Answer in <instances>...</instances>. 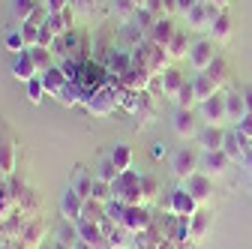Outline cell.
Returning a JSON list of instances; mask_svg holds the SVG:
<instances>
[{
	"mask_svg": "<svg viewBox=\"0 0 252 249\" xmlns=\"http://www.w3.org/2000/svg\"><path fill=\"white\" fill-rule=\"evenodd\" d=\"M102 63L108 66L111 78H120V75L129 72V66H132V51H129V48H123V45H114V48L108 51V57L102 60Z\"/></svg>",
	"mask_w": 252,
	"mask_h": 249,
	"instance_id": "obj_13",
	"label": "cell"
},
{
	"mask_svg": "<svg viewBox=\"0 0 252 249\" xmlns=\"http://www.w3.org/2000/svg\"><path fill=\"white\" fill-rule=\"evenodd\" d=\"M81 210H84V198L72 189V186H66L60 195V216L66 222H78L81 219Z\"/></svg>",
	"mask_w": 252,
	"mask_h": 249,
	"instance_id": "obj_14",
	"label": "cell"
},
{
	"mask_svg": "<svg viewBox=\"0 0 252 249\" xmlns=\"http://www.w3.org/2000/svg\"><path fill=\"white\" fill-rule=\"evenodd\" d=\"M243 96H246V108H249V114H252V87L243 90Z\"/></svg>",
	"mask_w": 252,
	"mask_h": 249,
	"instance_id": "obj_52",
	"label": "cell"
},
{
	"mask_svg": "<svg viewBox=\"0 0 252 249\" xmlns=\"http://www.w3.org/2000/svg\"><path fill=\"white\" fill-rule=\"evenodd\" d=\"M90 198H96V201H111L114 198V189H111V183L108 180H99V177H93V192H90Z\"/></svg>",
	"mask_w": 252,
	"mask_h": 249,
	"instance_id": "obj_41",
	"label": "cell"
},
{
	"mask_svg": "<svg viewBox=\"0 0 252 249\" xmlns=\"http://www.w3.org/2000/svg\"><path fill=\"white\" fill-rule=\"evenodd\" d=\"M225 9H219L216 3H207V0H198V3L192 6V9H189L186 15H183V21H186V30H195V33H198V30H210V24L219 18V15H222Z\"/></svg>",
	"mask_w": 252,
	"mask_h": 249,
	"instance_id": "obj_4",
	"label": "cell"
},
{
	"mask_svg": "<svg viewBox=\"0 0 252 249\" xmlns=\"http://www.w3.org/2000/svg\"><path fill=\"white\" fill-rule=\"evenodd\" d=\"M168 210H171L174 216H180V219H189V216L198 210V201L189 195L186 186H177V189L168 195Z\"/></svg>",
	"mask_w": 252,
	"mask_h": 249,
	"instance_id": "obj_9",
	"label": "cell"
},
{
	"mask_svg": "<svg viewBox=\"0 0 252 249\" xmlns=\"http://www.w3.org/2000/svg\"><path fill=\"white\" fill-rule=\"evenodd\" d=\"M126 90L117 78H111L108 84H102L99 90H93L90 93V99L84 102L87 105V111L93 114V117H108V114H114L120 105H123V99H126Z\"/></svg>",
	"mask_w": 252,
	"mask_h": 249,
	"instance_id": "obj_1",
	"label": "cell"
},
{
	"mask_svg": "<svg viewBox=\"0 0 252 249\" xmlns=\"http://www.w3.org/2000/svg\"><path fill=\"white\" fill-rule=\"evenodd\" d=\"M195 171H201V156L198 150H189V147H180L171 153V174L177 180H189Z\"/></svg>",
	"mask_w": 252,
	"mask_h": 249,
	"instance_id": "obj_5",
	"label": "cell"
},
{
	"mask_svg": "<svg viewBox=\"0 0 252 249\" xmlns=\"http://www.w3.org/2000/svg\"><path fill=\"white\" fill-rule=\"evenodd\" d=\"M159 84H162V96H168V99H174L177 96V90L186 84V75L180 72V69H174V66H168L162 75H159Z\"/></svg>",
	"mask_w": 252,
	"mask_h": 249,
	"instance_id": "obj_25",
	"label": "cell"
},
{
	"mask_svg": "<svg viewBox=\"0 0 252 249\" xmlns=\"http://www.w3.org/2000/svg\"><path fill=\"white\" fill-rule=\"evenodd\" d=\"M210 228H213V213L195 210L192 216H189V237H192V240H204Z\"/></svg>",
	"mask_w": 252,
	"mask_h": 249,
	"instance_id": "obj_24",
	"label": "cell"
},
{
	"mask_svg": "<svg viewBox=\"0 0 252 249\" xmlns=\"http://www.w3.org/2000/svg\"><path fill=\"white\" fill-rule=\"evenodd\" d=\"M204 72H207V75L213 78V84H216L219 90H222V87L228 84V75H231V72H228V63H225L222 57H216V60H213V63H210V66H207Z\"/></svg>",
	"mask_w": 252,
	"mask_h": 249,
	"instance_id": "obj_35",
	"label": "cell"
},
{
	"mask_svg": "<svg viewBox=\"0 0 252 249\" xmlns=\"http://www.w3.org/2000/svg\"><path fill=\"white\" fill-rule=\"evenodd\" d=\"M81 219L102 225V222L108 219V204H105V201H96V198H87V201H84V210H81Z\"/></svg>",
	"mask_w": 252,
	"mask_h": 249,
	"instance_id": "obj_29",
	"label": "cell"
},
{
	"mask_svg": "<svg viewBox=\"0 0 252 249\" xmlns=\"http://www.w3.org/2000/svg\"><path fill=\"white\" fill-rule=\"evenodd\" d=\"M54 54H60V57H75V60H90V39H87V33H81V30H66V33H60L57 36V42H54V48H51Z\"/></svg>",
	"mask_w": 252,
	"mask_h": 249,
	"instance_id": "obj_3",
	"label": "cell"
},
{
	"mask_svg": "<svg viewBox=\"0 0 252 249\" xmlns=\"http://www.w3.org/2000/svg\"><path fill=\"white\" fill-rule=\"evenodd\" d=\"M117 81H120L126 90H147V87H150V81H153V72H150L147 66H141V63H132V66H129V72L120 75Z\"/></svg>",
	"mask_w": 252,
	"mask_h": 249,
	"instance_id": "obj_16",
	"label": "cell"
},
{
	"mask_svg": "<svg viewBox=\"0 0 252 249\" xmlns=\"http://www.w3.org/2000/svg\"><path fill=\"white\" fill-rule=\"evenodd\" d=\"M42 96H48L42 78H39V75H36V78H30V81H27V99L33 102V105H39V102H42Z\"/></svg>",
	"mask_w": 252,
	"mask_h": 249,
	"instance_id": "obj_44",
	"label": "cell"
},
{
	"mask_svg": "<svg viewBox=\"0 0 252 249\" xmlns=\"http://www.w3.org/2000/svg\"><path fill=\"white\" fill-rule=\"evenodd\" d=\"M45 24L54 30L57 36H60V33H66V30H72V27H75V6L69 3L66 9H60V12H48Z\"/></svg>",
	"mask_w": 252,
	"mask_h": 249,
	"instance_id": "obj_22",
	"label": "cell"
},
{
	"mask_svg": "<svg viewBox=\"0 0 252 249\" xmlns=\"http://www.w3.org/2000/svg\"><path fill=\"white\" fill-rule=\"evenodd\" d=\"M234 129H237V132H240V135H243V138H246L249 144H252V114H246V117H243V120L237 123Z\"/></svg>",
	"mask_w": 252,
	"mask_h": 249,
	"instance_id": "obj_47",
	"label": "cell"
},
{
	"mask_svg": "<svg viewBox=\"0 0 252 249\" xmlns=\"http://www.w3.org/2000/svg\"><path fill=\"white\" fill-rule=\"evenodd\" d=\"M174 102H177V108H195V105H198V93H195V87H192V78H189V81L177 90Z\"/></svg>",
	"mask_w": 252,
	"mask_h": 249,
	"instance_id": "obj_36",
	"label": "cell"
},
{
	"mask_svg": "<svg viewBox=\"0 0 252 249\" xmlns=\"http://www.w3.org/2000/svg\"><path fill=\"white\" fill-rule=\"evenodd\" d=\"M192 87H195V93H198V105H201L204 99H210L213 93H219V87L213 84V78H210L207 72H198V75L192 78Z\"/></svg>",
	"mask_w": 252,
	"mask_h": 249,
	"instance_id": "obj_32",
	"label": "cell"
},
{
	"mask_svg": "<svg viewBox=\"0 0 252 249\" xmlns=\"http://www.w3.org/2000/svg\"><path fill=\"white\" fill-rule=\"evenodd\" d=\"M183 186L189 189V195H192L198 204H207V201L213 198V192H216V189H213V177L204 174V171H195L189 180H183Z\"/></svg>",
	"mask_w": 252,
	"mask_h": 249,
	"instance_id": "obj_8",
	"label": "cell"
},
{
	"mask_svg": "<svg viewBox=\"0 0 252 249\" xmlns=\"http://www.w3.org/2000/svg\"><path fill=\"white\" fill-rule=\"evenodd\" d=\"M12 75L18 78V81H30V78H36L39 75V69H36V63H33V60H30V54L27 51H21L18 57H15V63H12Z\"/></svg>",
	"mask_w": 252,
	"mask_h": 249,
	"instance_id": "obj_27",
	"label": "cell"
},
{
	"mask_svg": "<svg viewBox=\"0 0 252 249\" xmlns=\"http://www.w3.org/2000/svg\"><path fill=\"white\" fill-rule=\"evenodd\" d=\"M132 24H135V27L141 30V33H144V36H147V33H150V27L156 24V15H153V12H147L144 6H138V12L132 15Z\"/></svg>",
	"mask_w": 252,
	"mask_h": 249,
	"instance_id": "obj_42",
	"label": "cell"
},
{
	"mask_svg": "<svg viewBox=\"0 0 252 249\" xmlns=\"http://www.w3.org/2000/svg\"><path fill=\"white\" fill-rule=\"evenodd\" d=\"M141 189H144V201H153L156 195H159V180L144 174V180H141Z\"/></svg>",
	"mask_w": 252,
	"mask_h": 249,
	"instance_id": "obj_45",
	"label": "cell"
},
{
	"mask_svg": "<svg viewBox=\"0 0 252 249\" xmlns=\"http://www.w3.org/2000/svg\"><path fill=\"white\" fill-rule=\"evenodd\" d=\"M21 39H24V48H33L36 42H39V24H33V21H24L21 27Z\"/></svg>",
	"mask_w": 252,
	"mask_h": 249,
	"instance_id": "obj_43",
	"label": "cell"
},
{
	"mask_svg": "<svg viewBox=\"0 0 252 249\" xmlns=\"http://www.w3.org/2000/svg\"><path fill=\"white\" fill-rule=\"evenodd\" d=\"M231 165H234V159L228 156L225 150H210V153H201V171H204V174H210V177H222Z\"/></svg>",
	"mask_w": 252,
	"mask_h": 249,
	"instance_id": "obj_10",
	"label": "cell"
},
{
	"mask_svg": "<svg viewBox=\"0 0 252 249\" xmlns=\"http://www.w3.org/2000/svg\"><path fill=\"white\" fill-rule=\"evenodd\" d=\"M6 240H9V237H6V234H3V228H0V246H3V243H6Z\"/></svg>",
	"mask_w": 252,
	"mask_h": 249,
	"instance_id": "obj_54",
	"label": "cell"
},
{
	"mask_svg": "<svg viewBox=\"0 0 252 249\" xmlns=\"http://www.w3.org/2000/svg\"><path fill=\"white\" fill-rule=\"evenodd\" d=\"M45 231H48V228H45V222L33 216V219L27 222V228L21 231V237H18L21 249H39V243L45 240Z\"/></svg>",
	"mask_w": 252,
	"mask_h": 249,
	"instance_id": "obj_20",
	"label": "cell"
},
{
	"mask_svg": "<svg viewBox=\"0 0 252 249\" xmlns=\"http://www.w3.org/2000/svg\"><path fill=\"white\" fill-rule=\"evenodd\" d=\"M225 111H228V123H231V126H237V123L249 114L243 90H228L225 93Z\"/></svg>",
	"mask_w": 252,
	"mask_h": 249,
	"instance_id": "obj_19",
	"label": "cell"
},
{
	"mask_svg": "<svg viewBox=\"0 0 252 249\" xmlns=\"http://www.w3.org/2000/svg\"><path fill=\"white\" fill-rule=\"evenodd\" d=\"M15 168H18V147H15V138L3 129V138H0V174L12 177Z\"/></svg>",
	"mask_w": 252,
	"mask_h": 249,
	"instance_id": "obj_12",
	"label": "cell"
},
{
	"mask_svg": "<svg viewBox=\"0 0 252 249\" xmlns=\"http://www.w3.org/2000/svg\"><path fill=\"white\" fill-rule=\"evenodd\" d=\"M111 9H114V15L126 24V21H132V15L138 12V3H135V0H111Z\"/></svg>",
	"mask_w": 252,
	"mask_h": 249,
	"instance_id": "obj_38",
	"label": "cell"
},
{
	"mask_svg": "<svg viewBox=\"0 0 252 249\" xmlns=\"http://www.w3.org/2000/svg\"><path fill=\"white\" fill-rule=\"evenodd\" d=\"M144 39H147V36L141 33V30H138V27H135L132 21H126V24L120 27V33H117V45L129 48V51H132V48H138V45H141Z\"/></svg>",
	"mask_w": 252,
	"mask_h": 249,
	"instance_id": "obj_30",
	"label": "cell"
},
{
	"mask_svg": "<svg viewBox=\"0 0 252 249\" xmlns=\"http://www.w3.org/2000/svg\"><path fill=\"white\" fill-rule=\"evenodd\" d=\"M144 9H147V12H153L156 18H165V0H147Z\"/></svg>",
	"mask_w": 252,
	"mask_h": 249,
	"instance_id": "obj_48",
	"label": "cell"
},
{
	"mask_svg": "<svg viewBox=\"0 0 252 249\" xmlns=\"http://www.w3.org/2000/svg\"><path fill=\"white\" fill-rule=\"evenodd\" d=\"M12 207H15V201H12V192H9V180L0 174V219H3Z\"/></svg>",
	"mask_w": 252,
	"mask_h": 249,
	"instance_id": "obj_40",
	"label": "cell"
},
{
	"mask_svg": "<svg viewBox=\"0 0 252 249\" xmlns=\"http://www.w3.org/2000/svg\"><path fill=\"white\" fill-rule=\"evenodd\" d=\"M201 114H204V120L210 123V126H225V123H228V111H225V93L219 90V93H213L210 99H204V102H201Z\"/></svg>",
	"mask_w": 252,
	"mask_h": 249,
	"instance_id": "obj_7",
	"label": "cell"
},
{
	"mask_svg": "<svg viewBox=\"0 0 252 249\" xmlns=\"http://www.w3.org/2000/svg\"><path fill=\"white\" fill-rule=\"evenodd\" d=\"M6 48L15 51V54L27 51V48H24V39H21V30H12V33H6Z\"/></svg>",
	"mask_w": 252,
	"mask_h": 249,
	"instance_id": "obj_46",
	"label": "cell"
},
{
	"mask_svg": "<svg viewBox=\"0 0 252 249\" xmlns=\"http://www.w3.org/2000/svg\"><path fill=\"white\" fill-rule=\"evenodd\" d=\"M174 132H177L180 138H195V135H198L195 108H177V114H174Z\"/></svg>",
	"mask_w": 252,
	"mask_h": 249,
	"instance_id": "obj_17",
	"label": "cell"
},
{
	"mask_svg": "<svg viewBox=\"0 0 252 249\" xmlns=\"http://www.w3.org/2000/svg\"><path fill=\"white\" fill-rule=\"evenodd\" d=\"M231 30H234L231 15L222 12V15H219V18L210 24V39H213V42H228V39H231Z\"/></svg>",
	"mask_w": 252,
	"mask_h": 249,
	"instance_id": "obj_31",
	"label": "cell"
},
{
	"mask_svg": "<svg viewBox=\"0 0 252 249\" xmlns=\"http://www.w3.org/2000/svg\"><path fill=\"white\" fill-rule=\"evenodd\" d=\"M150 225V210L144 207V204H126V213H123V222H120V228H126L129 234H141L144 228Z\"/></svg>",
	"mask_w": 252,
	"mask_h": 249,
	"instance_id": "obj_11",
	"label": "cell"
},
{
	"mask_svg": "<svg viewBox=\"0 0 252 249\" xmlns=\"http://www.w3.org/2000/svg\"><path fill=\"white\" fill-rule=\"evenodd\" d=\"M54 249H72V246H63V243H57V246H54Z\"/></svg>",
	"mask_w": 252,
	"mask_h": 249,
	"instance_id": "obj_55",
	"label": "cell"
},
{
	"mask_svg": "<svg viewBox=\"0 0 252 249\" xmlns=\"http://www.w3.org/2000/svg\"><path fill=\"white\" fill-rule=\"evenodd\" d=\"M42 6H45V12H60L69 6V0H42Z\"/></svg>",
	"mask_w": 252,
	"mask_h": 249,
	"instance_id": "obj_49",
	"label": "cell"
},
{
	"mask_svg": "<svg viewBox=\"0 0 252 249\" xmlns=\"http://www.w3.org/2000/svg\"><path fill=\"white\" fill-rule=\"evenodd\" d=\"M174 33H177V24H174V18H171V15H165V18H156V24L150 27L147 39H150L153 45H162V48H168V42L174 39Z\"/></svg>",
	"mask_w": 252,
	"mask_h": 249,
	"instance_id": "obj_15",
	"label": "cell"
},
{
	"mask_svg": "<svg viewBox=\"0 0 252 249\" xmlns=\"http://www.w3.org/2000/svg\"><path fill=\"white\" fill-rule=\"evenodd\" d=\"M195 3H198V0H177V12H180V15H186Z\"/></svg>",
	"mask_w": 252,
	"mask_h": 249,
	"instance_id": "obj_50",
	"label": "cell"
},
{
	"mask_svg": "<svg viewBox=\"0 0 252 249\" xmlns=\"http://www.w3.org/2000/svg\"><path fill=\"white\" fill-rule=\"evenodd\" d=\"M141 180H144V174H138V171H120V177L111 183V189H114V198L117 201H123V204H144V189H141Z\"/></svg>",
	"mask_w": 252,
	"mask_h": 249,
	"instance_id": "obj_2",
	"label": "cell"
},
{
	"mask_svg": "<svg viewBox=\"0 0 252 249\" xmlns=\"http://www.w3.org/2000/svg\"><path fill=\"white\" fill-rule=\"evenodd\" d=\"M42 84H45V93H48V96H60V90L63 87H66L69 84V78H66V72H63L60 69V63H54V66H48L42 75Z\"/></svg>",
	"mask_w": 252,
	"mask_h": 249,
	"instance_id": "obj_21",
	"label": "cell"
},
{
	"mask_svg": "<svg viewBox=\"0 0 252 249\" xmlns=\"http://www.w3.org/2000/svg\"><path fill=\"white\" fill-rule=\"evenodd\" d=\"M207 3H216V6H219V9H225V6H228V3H231V0H207Z\"/></svg>",
	"mask_w": 252,
	"mask_h": 249,
	"instance_id": "obj_53",
	"label": "cell"
},
{
	"mask_svg": "<svg viewBox=\"0 0 252 249\" xmlns=\"http://www.w3.org/2000/svg\"><path fill=\"white\" fill-rule=\"evenodd\" d=\"M249 147H252V144H249V141H246V138H243V135H240L237 129H228V132H225V141H222V150L228 153V156H231L234 162H237V159H243V153H246Z\"/></svg>",
	"mask_w": 252,
	"mask_h": 249,
	"instance_id": "obj_26",
	"label": "cell"
},
{
	"mask_svg": "<svg viewBox=\"0 0 252 249\" xmlns=\"http://www.w3.org/2000/svg\"><path fill=\"white\" fill-rule=\"evenodd\" d=\"M93 177H99V180H108V183H114L117 177H120V168L111 162V156H105V159H99V165H96V174Z\"/></svg>",
	"mask_w": 252,
	"mask_h": 249,
	"instance_id": "obj_39",
	"label": "cell"
},
{
	"mask_svg": "<svg viewBox=\"0 0 252 249\" xmlns=\"http://www.w3.org/2000/svg\"><path fill=\"white\" fill-rule=\"evenodd\" d=\"M195 141H198L201 153H210V150H222V141H225V129H222V126H210V123H207L204 129H198Z\"/></svg>",
	"mask_w": 252,
	"mask_h": 249,
	"instance_id": "obj_18",
	"label": "cell"
},
{
	"mask_svg": "<svg viewBox=\"0 0 252 249\" xmlns=\"http://www.w3.org/2000/svg\"><path fill=\"white\" fill-rule=\"evenodd\" d=\"M36 9H42V0H12V24H15V30L24 21L33 18Z\"/></svg>",
	"mask_w": 252,
	"mask_h": 249,
	"instance_id": "obj_23",
	"label": "cell"
},
{
	"mask_svg": "<svg viewBox=\"0 0 252 249\" xmlns=\"http://www.w3.org/2000/svg\"><path fill=\"white\" fill-rule=\"evenodd\" d=\"M108 156H111V162H114L120 171H129V168H132V147H129V144H114Z\"/></svg>",
	"mask_w": 252,
	"mask_h": 249,
	"instance_id": "obj_33",
	"label": "cell"
},
{
	"mask_svg": "<svg viewBox=\"0 0 252 249\" xmlns=\"http://www.w3.org/2000/svg\"><path fill=\"white\" fill-rule=\"evenodd\" d=\"M69 186H72V189H75V192H78V195H81V198L87 201V198H90V192H93V177H90V174H87L84 168H78Z\"/></svg>",
	"mask_w": 252,
	"mask_h": 249,
	"instance_id": "obj_37",
	"label": "cell"
},
{
	"mask_svg": "<svg viewBox=\"0 0 252 249\" xmlns=\"http://www.w3.org/2000/svg\"><path fill=\"white\" fill-rule=\"evenodd\" d=\"M27 54H30V60L36 63V69H39V75L48 69V66H54V51L51 48H42V45H33V48H27Z\"/></svg>",
	"mask_w": 252,
	"mask_h": 249,
	"instance_id": "obj_34",
	"label": "cell"
},
{
	"mask_svg": "<svg viewBox=\"0 0 252 249\" xmlns=\"http://www.w3.org/2000/svg\"><path fill=\"white\" fill-rule=\"evenodd\" d=\"M189 48H192V42H189V30H186V27H177L174 39L168 42V57H171V60L189 57Z\"/></svg>",
	"mask_w": 252,
	"mask_h": 249,
	"instance_id": "obj_28",
	"label": "cell"
},
{
	"mask_svg": "<svg viewBox=\"0 0 252 249\" xmlns=\"http://www.w3.org/2000/svg\"><path fill=\"white\" fill-rule=\"evenodd\" d=\"M216 57L219 54H216V42L213 39H198V42H192V48H189V63H192L195 72H204Z\"/></svg>",
	"mask_w": 252,
	"mask_h": 249,
	"instance_id": "obj_6",
	"label": "cell"
},
{
	"mask_svg": "<svg viewBox=\"0 0 252 249\" xmlns=\"http://www.w3.org/2000/svg\"><path fill=\"white\" fill-rule=\"evenodd\" d=\"M243 165H246V168H249V174H252V147L243 153Z\"/></svg>",
	"mask_w": 252,
	"mask_h": 249,
	"instance_id": "obj_51",
	"label": "cell"
},
{
	"mask_svg": "<svg viewBox=\"0 0 252 249\" xmlns=\"http://www.w3.org/2000/svg\"><path fill=\"white\" fill-rule=\"evenodd\" d=\"M135 3H138V6H144V3H147V0H135Z\"/></svg>",
	"mask_w": 252,
	"mask_h": 249,
	"instance_id": "obj_56",
	"label": "cell"
}]
</instances>
